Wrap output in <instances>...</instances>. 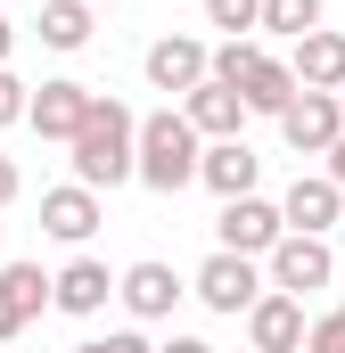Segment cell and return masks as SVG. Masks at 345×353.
Listing matches in <instances>:
<instances>
[{"mask_svg": "<svg viewBox=\"0 0 345 353\" xmlns=\"http://www.w3.org/2000/svg\"><path fill=\"white\" fill-rule=\"evenodd\" d=\"M99 222H107L99 189H83V181H66V189H41V230H50L58 247H83Z\"/></svg>", "mask_w": 345, "mask_h": 353, "instance_id": "4fadbf2b", "label": "cell"}, {"mask_svg": "<svg viewBox=\"0 0 345 353\" xmlns=\"http://www.w3.org/2000/svg\"><path fill=\"white\" fill-rule=\"evenodd\" d=\"M181 115H189V132H197V140H239V123H247L239 90H230V83H214V74H206V83L181 99Z\"/></svg>", "mask_w": 345, "mask_h": 353, "instance_id": "e0dca14e", "label": "cell"}, {"mask_svg": "<svg viewBox=\"0 0 345 353\" xmlns=\"http://www.w3.org/2000/svg\"><path fill=\"white\" fill-rule=\"evenodd\" d=\"M321 25V0H255V33H279V41H304Z\"/></svg>", "mask_w": 345, "mask_h": 353, "instance_id": "d6986e66", "label": "cell"}, {"mask_svg": "<svg viewBox=\"0 0 345 353\" xmlns=\"http://www.w3.org/2000/svg\"><path fill=\"white\" fill-rule=\"evenodd\" d=\"M189 296H197L206 312L239 321V312H247V304L263 296V263H255V255H222V247H214V255L197 263V279H189Z\"/></svg>", "mask_w": 345, "mask_h": 353, "instance_id": "277c9868", "label": "cell"}, {"mask_svg": "<svg viewBox=\"0 0 345 353\" xmlns=\"http://www.w3.org/2000/svg\"><path fill=\"white\" fill-rule=\"evenodd\" d=\"M157 353H214V345H206V337H181V329H172V337H165Z\"/></svg>", "mask_w": 345, "mask_h": 353, "instance_id": "484cf974", "label": "cell"}, {"mask_svg": "<svg viewBox=\"0 0 345 353\" xmlns=\"http://www.w3.org/2000/svg\"><path fill=\"white\" fill-rule=\"evenodd\" d=\"M321 173H329V181H337V189H345V132H337V140H329V165H321Z\"/></svg>", "mask_w": 345, "mask_h": 353, "instance_id": "d4e9b609", "label": "cell"}, {"mask_svg": "<svg viewBox=\"0 0 345 353\" xmlns=\"http://www.w3.org/2000/svg\"><path fill=\"white\" fill-rule=\"evenodd\" d=\"M197 132H189V115L181 107H157V115H140V132H132V181H148L157 197H181L189 181H197Z\"/></svg>", "mask_w": 345, "mask_h": 353, "instance_id": "7a4b0ae2", "label": "cell"}, {"mask_svg": "<svg viewBox=\"0 0 345 353\" xmlns=\"http://www.w3.org/2000/svg\"><path fill=\"white\" fill-rule=\"evenodd\" d=\"M206 25L222 41H255V0H206Z\"/></svg>", "mask_w": 345, "mask_h": 353, "instance_id": "ffe728a7", "label": "cell"}, {"mask_svg": "<svg viewBox=\"0 0 345 353\" xmlns=\"http://www.w3.org/2000/svg\"><path fill=\"white\" fill-rule=\"evenodd\" d=\"M279 222L304 230V239H329V230L345 222V189H337L329 173H296V189L279 197Z\"/></svg>", "mask_w": 345, "mask_h": 353, "instance_id": "9c48e42d", "label": "cell"}, {"mask_svg": "<svg viewBox=\"0 0 345 353\" xmlns=\"http://www.w3.org/2000/svg\"><path fill=\"white\" fill-rule=\"evenodd\" d=\"M75 353H157V345H148L140 329H107V337H83Z\"/></svg>", "mask_w": 345, "mask_h": 353, "instance_id": "603a6c76", "label": "cell"}, {"mask_svg": "<svg viewBox=\"0 0 345 353\" xmlns=\"http://www.w3.org/2000/svg\"><path fill=\"white\" fill-rule=\"evenodd\" d=\"M288 74H296V90H329V99H337V90H345V33H329V25H313V33L296 41Z\"/></svg>", "mask_w": 345, "mask_h": 353, "instance_id": "2e32d148", "label": "cell"}, {"mask_svg": "<svg viewBox=\"0 0 345 353\" xmlns=\"http://www.w3.org/2000/svg\"><path fill=\"white\" fill-rule=\"evenodd\" d=\"M107 296H115V271L99 263V255H75L66 271H50V304H58V312H75V321L107 312Z\"/></svg>", "mask_w": 345, "mask_h": 353, "instance_id": "9a60e30c", "label": "cell"}, {"mask_svg": "<svg viewBox=\"0 0 345 353\" xmlns=\"http://www.w3.org/2000/svg\"><path fill=\"white\" fill-rule=\"evenodd\" d=\"M25 99H33V83H25L17 66H0V132H8V123H25Z\"/></svg>", "mask_w": 345, "mask_h": 353, "instance_id": "7402d4cb", "label": "cell"}, {"mask_svg": "<svg viewBox=\"0 0 345 353\" xmlns=\"http://www.w3.org/2000/svg\"><path fill=\"white\" fill-rule=\"evenodd\" d=\"M148 90H172V99H189V90L206 83V41L197 33H165V41H148Z\"/></svg>", "mask_w": 345, "mask_h": 353, "instance_id": "7c38bea8", "label": "cell"}, {"mask_svg": "<svg viewBox=\"0 0 345 353\" xmlns=\"http://www.w3.org/2000/svg\"><path fill=\"white\" fill-rule=\"evenodd\" d=\"M197 181H206L214 197H255L263 157L247 148V140H206V148H197Z\"/></svg>", "mask_w": 345, "mask_h": 353, "instance_id": "5bb4252c", "label": "cell"}, {"mask_svg": "<svg viewBox=\"0 0 345 353\" xmlns=\"http://www.w3.org/2000/svg\"><path fill=\"white\" fill-rule=\"evenodd\" d=\"M304 353H345V304H329L321 321H304Z\"/></svg>", "mask_w": 345, "mask_h": 353, "instance_id": "44dd1931", "label": "cell"}, {"mask_svg": "<svg viewBox=\"0 0 345 353\" xmlns=\"http://www.w3.org/2000/svg\"><path fill=\"white\" fill-rule=\"evenodd\" d=\"M50 312V271L41 263H0V345H17Z\"/></svg>", "mask_w": 345, "mask_h": 353, "instance_id": "ba28073f", "label": "cell"}, {"mask_svg": "<svg viewBox=\"0 0 345 353\" xmlns=\"http://www.w3.org/2000/svg\"><path fill=\"white\" fill-rule=\"evenodd\" d=\"M0 353H8V345H0Z\"/></svg>", "mask_w": 345, "mask_h": 353, "instance_id": "f546056e", "label": "cell"}, {"mask_svg": "<svg viewBox=\"0 0 345 353\" xmlns=\"http://www.w3.org/2000/svg\"><path fill=\"white\" fill-rule=\"evenodd\" d=\"M337 279V247L329 239H304V230H279V247L263 255V288H279V296H313V288H329Z\"/></svg>", "mask_w": 345, "mask_h": 353, "instance_id": "3957f363", "label": "cell"}, {"mask_svg": "<svg viewBox=\"0 0 345 353\" xmlns=\"http://www.w3.org/2000/svg\"><path fill=\"white\" fill-rule=\"evenodd\" d=\"M8 58H17V25L0 17V66H8Z\"/></svg>", "mask_w": 345, "mask_h": 353, "instance_id": "4316f807", "label": "cell"}, {"mask_svg": "<svg viewBox=\"0 0 345 353\" xmlns=\"http://www.w3.org/2000/svg\"><path fill=\"white\" fill-rule=\"evenodd\" d=\"M83 115H90V83H75V74H58V83H41L25 99V123H33L41 140H58V148L83 132Z\"/></svg>", "mask_w": 345, "mask_h": 353, "instance_id": "30bf717a", "label": "cell"}, {"mask_svg": "<svg viewBox=\"0 0 345 353\" xmlns=\"http://www.w3.org/2000/svg\"><path fill=\"white\" fill-rule=\"evenodd\" d=\"M247 353H304V304L279 296V288H263L247 304Z\"/></svg>", "mask_w": 345, "mask_h": 353, "instance_id": "8fae6325", "label": "cell"}, {"mask_svg": "<svg viewBox=\"0 0 345 353\" xmlns=\"http://www.w3.org/2000/svg\"><path fill=\"white\" fill-rule=\"evenodd\" d=\"M337 115H345V90H337Z\"/></svg>", "mask_w": 345, "mask_h": 353, "instance_id": "83f0119b", "label": "cell"}, {"mask_svg": "<svg viewBox=\"0 0 345 353\" xmlns=\"http://www.w3.org/2000/svg\"><path fill=\"white\" fill-rule=\"evenodd\" d=\"M33 33H41V50H90V0H41V17H33Z\"/></svg>", "mask_w": 345, "mask_h": 353, "instance_id": "ac0fdd59", "label": "cell"}, {"mask_svg": "<svg viewBox=\"0 0 345 353\" xmlns=\"http://www.w3.org/2000/svg\"><path fill=\"white\" fill-rule=\"evenodd\" d=\"M132 132H140V115H132L124 99H99V90H90L83 132L66 140L75 181H83V189H124V181H132Z\"/></svg>", "mask_w": 345, "mask_h": 353, "instance_id": "6da1fadb", "label": "cell"}, {"mask_svg": "<svg viewBox=\"0 0 345 353\" xmlns=\"http://www.w3.org/2000/svg\"><path fill=\"white\" fill-rule=\"evenodd\" d=\"M279 230H288V222H279V205H271V197H222V222H214V239H222V255H271V247H279Z\"/></svg>", "mask_w": 345, "mask_h": 353, "instance_id": "8992f818", "label": "cell"}, {"mask_svg": "<svg viewBox=\"0 0 345 353\" xmlns=\"http://www.w3.org/2000/svg\"><path fill=\"white\" fill-rule=\"evenodd\" d=\"M337 230H345V222H337Z\"/></svg>", "mask_w": 345, "mask_h": 353, "instance_id": "f1b7e54d", "label": "cell"}, {"mask_svg": "<svg viewBox=\"0 0 345 353\" xmlns=\"http://www.w3.org/2000/svg\"><path fill=\"white\" fill-rule=\"evenodd\" d=\"M17 189H25V173H17V157H0V205H17Z\"/></svg>", "mask_w": 345, "mask_h": 353, "instance_id": "cb8c5ba5", "label": "cell"}, {"mask_svg": "<svg viewBox=\"0 0 345 353\" xmlns=\"http://www.w3.org/2000/svg\"><path fill=\"white\" fill-rule=\"evenodd\" d=\"M115 296H124L132 321H172V304L189 296V279H181L172 263H157V255H140V263L115 271Z\"/></svg>", "mask_w": 345, "mask_h": 353, "instance_id": "5b68a950", "label": "cell"}, {"mask_svg": "<svg viewBox=\"0 0 345 353\" xmlns=\"http://www.w3.org/2000/svg\"><path fill=\"white\" fill-rule=\"evenodd\" d=\"M271 123H279V140H288L296 157H329V140L345 132V115H337V99H329V90H296Z\"/></svg>", "mask_w": 345, "mask_h": 353, "instance_id": "52a82bcc", "label": "cell"}]
</instances>
